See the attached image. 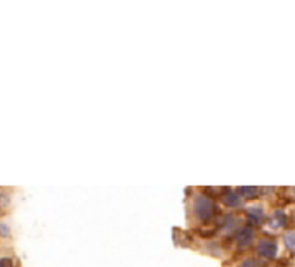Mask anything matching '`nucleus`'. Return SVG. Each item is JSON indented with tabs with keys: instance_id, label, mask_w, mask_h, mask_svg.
Wrapping results in <instances>:
<instances>
[{
	"instance_id": "nucleus-1",
	"label": "nucleus",
	"mask_w": 295,
	"mask_h": 267,
	"mask_svg": "<svg viewBox=\"0 0 295 267\" xmlns=\"http://www.w3.org/2000/svg\"><path fill=\"white\" fill-rule=\"evenodd\" d=\"M191 212L198 222H209L214 215H216V203L209 195L198 193L195 195L191 203Z\"/></svg>"
},
{
	"instance_id": "nucleus-2",
	"label": "nucleus",
	"mask_w": 295,
	"mask_h": 267,
	"mask_svg": "<svg viewBox=\"0 0 295 267\" xmlns=\"http://www.w3.org/2000/svg\"><path fill=\"white\" fill-rule=\"evenodd\" d=\"M14 208V189L0 188V217H7Z\"/></svg>"
},
{
	"instance_id": "nucleus-3",
	"label": "nucleus",
	"mask_w": 295,
	"mask_h": 267,
	"mask_svg": "<svg viewBox=\"0 0 295 267\" xmlns=\"http://www.w3.org/2000/svg\"><path fill=\"white\" fill-rule=\"evenodd\" d=\"M14 240V227L7 217H0V247L10 245Z\"/></svg>"
},
{
	"instance_id": "nucleus-4",
	"label": "nucleus",
	"mask_w": 295,
	"mask_h": 267,
	"mask_svg": "<svg viewBox=\"0 0 295 267\" xmlns=\"http://www.w3.org/2000/svg\"><path fill=\"white\" fill-rule=\"evenodd\" d=\"M254 240H255V229L250 226L241 227L236 233V243H238V247H241V248L250 247V245L254 243Z\"/></svg>"
},
{
	"instance_id": "nucleus-5",
	"label": "nucleus",
	"mask_w": 295,
	"mask_h": 267,
	"mask_svg": "<svg viewBox=\"0 0 295 267\" xmlns=\"http://www.w3.org/2000/svg\"><path fill=\"white\" fill-rule=\"evenodd\" d=\"M257 252L264 259H275L276 254H278V247L273 240H262L257 245Z\"/></svg>"
},
{
	"instance_id": "nucleus-6",
	"label": "nucleus",
	"mask_w": 295,
	"mask_h": 267,
	"mask_svg": "<svg viewBox=\"0 0 295 267\" xmlns=\"http://www.w3.org/2000/svg\"><path fill=\"white\" fill-rule=\"evenodd\" d=\"M247 215H248V219H250L254 224H261L262 220H264V217H266L264 205H252V206H248V208H247Z\"/></svg>"
},
{
	"instance_id": "nucleus-7",
	"label": "nucleus",
	"mask_w": 295,
	"mask_h": 267,
	"mask_svg": "<svg viewBox=\"0 0 295 267\" xmlns=\"http://www.w3.org/2000/svg\"><path fill=\"white\" fill-rule=\"evenodd\" d=\"M222 201H224V205L229 206V208H240V206H243V198L238 195V191H227L226 195H224Z\"/></svg>"
},
{
	"instance_id": "nucleus-8",
	"label": "nucleus",
	"mask_w": 295,
	"mask_h": 267,
	"mask_svg": "<svg viewBox=\"0 0 295 267\" xmlns=\"http://www.w3.org/2000/svg\"><path fill=\"white\" fill-rule=\"evenodd\" d=\"M0 267H21V261L17 255L10 254V252H2L0 254Z\"/></svg>"
},
{
	"instance_id": "nucleus-9",
	"label": "nucleus",
	"mask_w": 295,
	"mask_h": 267,
	"mask_svg": "<svg viewBox=\"0 0 295 267\" xmlns=\"http://www.w3.org/2000/svg\"><path fill=\"white\" fill-rule=\"evenodd\" d=\"M238 217H234V215H226L222 219V233H226V234H229V233H233L234 229L238 227Z\"/></svg>"
},
{
	"instance_id": "nucleus-10",
	"label": "nucleus",
	"mask_w": 295,
	"mask_h": 267,
	"mask_svg": "<svg viewBox=\"0 0 295 267\" xmlns=\"http://www.w3.org/2000/svg\"><path fill=\"white\" fill-rule=\"evenodd\" d=\"M287 222H289V217H287L285 213L282 212V210H276V212L273 213L271 227H275V229H280V227H283Z\"/></svg>"
},
{
	"instance_id": "nucleus-11",
	"label": "nucleus",
	"mask_w": 295,
	"mask_h": 267,
	"mask_svg": "<svg viewBox=\"0 0 295 267\" xmlns=\"http://www.w3.org/2000/svg\"><path fill=\"white\" fill-rule=\"evenodd\" d=\"M259 193H261V189L255 188V186H241L240 189H238V195L241 196V198H255V196H259Z\"/></svg>"
},
{
	"instance_id": "nucleus-12",
	"label": "nucleus",
	"mask_w": 295,
	"mask_h": 267,
	"mask_svg": "<svg viewBox=\"0 0 295 267\" xmlns=\"http://www.w3.org/2000/svg\"><path fill=\"white\" fill-rule=\"evenodd\" d=\"M283 241H285V245H287L289 250L295 252V231H289V233L283 236Z\"/></svg>"
},
{
	"instance_id": "nucleus-13",
	"label": "nucleus",
	"mask_w": 295,
	"mask_h": 267,
	"mask_svg": "<svg viewBox=\"0 0 295 267\" xmlns=\"http://www.w3.org/2000/svg\"><path fill=\"white\" fill-rule=\"evenodd\" d=\"M205 248L209 250V254L217 255V257H221V255L224 254V252H222V247H221V245H217V243H209Z\"/></svg>"
},
{
	"instance_id": "nucleus-14",
	"label": "nucleus",
	"mask_w": 295,
	"mask_h": 267,
	"mask_svg": "<svg viewBox=\"0 0 295 267\" xmlns=\"http://www.w3.org/2000/svg\"><path fill=\"white\" fill-rule=\"evenodd\" d=\"M240 267H259V262L254 261V259H245L240 264Z\"/></svg>"
},
{
	"instance_id": "nucleus-15",
	"label": "nucleus",
	"mask_w": 295,
	"mask_h": 267,
	"mask_svg": "<svg viewBox=\"0 0 295 267\" xmlns=\"http://www.w3.org/2000/svg\"><path fill=\"white\" fill-rule=\"evenodd\" d=\"M290 193H292V195L295 196V188H290Z\"/></svg>"
}]
</instances>
